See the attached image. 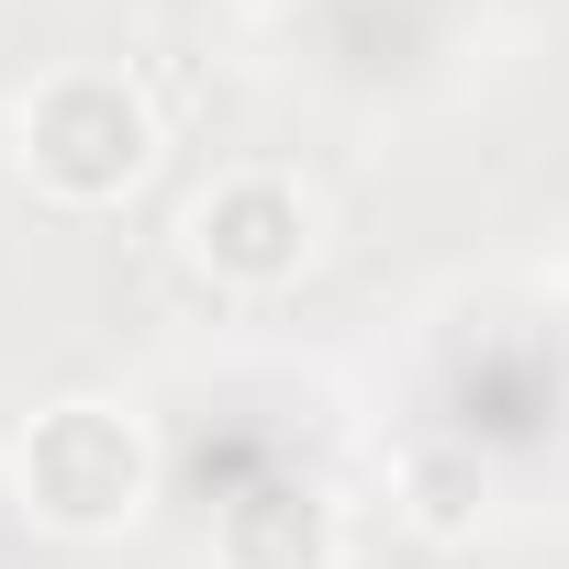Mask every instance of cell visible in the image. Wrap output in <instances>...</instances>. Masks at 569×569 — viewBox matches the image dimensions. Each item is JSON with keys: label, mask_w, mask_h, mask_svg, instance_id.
Returning <instances> with one entry per match:
<instances>
[{"label": "cell", "mask_w": 569, "mask_h": 569, "mask_svg": "<svg viewBox=\"0 0 569 569\" xmlns=\"http://www.w3.org/2000/svg\"><path fill=\"white\" fill-rule=\"evenodd\" d=\"M12 146H23V179H34L46 201L101 212V201H123V190L157 168V112H146L134 79L68 68V79H46V90L12 112Z\"/></svg>", "instance_id": "obj_2"}, {"label": "cell", "mask_w": 569, "mask_h": 569, "mask_svg": "<svg viewBox=\"0 0 569 569\" xmlns=\"http://www.w3.org/2000/svg\"><path fill=\"white\" fill-rule=\"evenodd\" d=\"M223 569H347V513L325 480H246L212 525Z\"/></svg>", "instance_id": "obj_4"}, {"label": "cell", "mask_w": 569, "mask_h": 569, "mask_svg": "<svg viewBox=\"0 0 569 569\" xmlns=\"http://www.w3.org/2000/svg\"><path fill=\"white\" fill-rule=\"evenodd\" d=\"M246 12H279V0H246Z\"/></svg>", "instance_id": "obj_6"}, {"label": "cell", "mask_w": 569, "mask_h": 569, "mask_svg": "<svg viewBox=\"0 0 569 569\" xmlns=\"http://www.w3.org/2000/svg\"><path fill=\"white\" fill-rule=\"evenodd\" d=\"M402 513H413V536H436V547L480 536V513H491V469H480V447H458V436L413 447V458H402Z\"/></svg>", "instance_id": "obj_5"}, {"label": "cell", "mask_w": 569, "mask_h": 569, "mask_svg": "<svg viewBox=\"0 0 569 569\" xmlns=\"http://www.w3.org/2000/svg\"><path fill=\"white\" fill-rule=\"evenodd\" d=\"M190 268L212 279V291H291V279L313 268V201L291 179H268V168H234L190 201Z\"/></svg>", "instance_id": "obj_3"}, {"label": "cell", "mask_w": 569, "mask_h": 569, "mask_svg": "<svg viewBox=\"0 0 569 569\" xmlns=\"http://www.w3.org/2000/svg\"><path fill=\"white\" fill-rule=\"evenodd\" d=\"M12 491L46 536H123L157 502V436L123 402H46L12 436Z\"/></svg>", "instance_id": "obj_1"}]
</instances>
